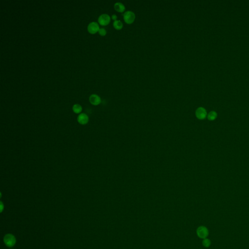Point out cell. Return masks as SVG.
Masks as SVG:
<instances>
[{"label":"cell","mask_w":249,"mask_h":249,"mask_svg":"<svg viewBox=\"0 0 249 249\" xmlns=\"http://www.w3.org/2000/svg\"><path fill=\"white\" fill-rule=\"evenodd\" d=\"M136 18L135 13L132 11L124 12L123 14V19L125 23L128 24H132L134 22Z\"/></svg>","instance_id":"obj_1"},{"label":"cell","mask_w":249,"mask_h":249,"mask_svg":"<svg viewBox=\"0 0 249 249\" xmlns=\"http://www.w3.org/2000/svg\"><path fill=\"white\" fill-rule=\"evenodd\" d=\"M196 234L199 238L204 239L207 238L209 235V230L206 227L200 226L196 229Z\"/></svg>","instance_id":"obj_2"},{"label":"cell","mask_w":249,"mask_h":249,"mask_svg":"<svg viewBox=\"0 0 249 249\" xmlns=\"http://www.w3.org/2000/svg\"><path fill=\"white\" fill-rule=\"evenodd\" d=\"M4 241L5 245L8 247H12L15 245L16 242V239L15 237L13 234H8L4 236Z\"/></svg>","instance_id":"obj_3"},{"label":"cell","mask_w":249,"mask_h":249,"mask_svg":"<svg viewBox=\"0 0 249 249\" xmlns=\"http://www.w3.org/2000/svg\"><path fill=\"white\" fill-rule=\"evenodd\" d=\"M111 21V18L107 14H103L99 16L98 18V22L102 26H106L109 24Z\"/></svg>","instance_id":"obj_4"},{"label":"cell","mask_w":249,"mask_h":249,"mask_svg":"<svg viewBox=\"0 0 249 249\" xmlns=\"http://www.w3.org/2000/svg\"><path fill=\"white\" fill-rule=\"evenodd\" d=\"M99 25L98 23L95 22H93L90 23L87 29L88 32L91 34H94L97 33L99 30Z\"/></svg>","instance_id":"obj_5"},{"label":"cell","mask_w":249,"mask_h":249,"mask_svg":"<svg viewBox=\"0 0 249 249\" xmlns=\"http://www.w3.org/2000/svg\"><path fill=\"white\" fill-rule=\"evenodd\" d=\"M195 114L198 119L200 120H203L206 117L207 112L203 107H199L196 109Z\"/></svg>","instance_id":"obj_6"},{"label":"cell","mask_w":249,"mask_h":249,"mask_svg":"<svg viewBox=\"0 0 249 249\" xmlns=\"http://www.w3.org/2000/svg\"><path fill=\"white\" fill-rule=\"evenodd\" d=\"M89 101L91 104L94 106H97L101 102V99L97 94H91L89 97Z\"/></svg>","instance_id":"obj_7"},{"label":"cell","mask_w":249,"mask_h":249,"mask_svg":"<svg viewBox=\"0 0 249 249\" xmlns=\"http://www.w3.org/2000/svg\"><path fill=\"white\" fill-rule=\"evenodd\" d=\"M89 117L86 113H80L77 117V121L80 124L84 125L89 122Z\"/></svg>","instance_id":"obj_8"},{"label":"cell","mask_w":249,"mask_h":249,"mask_svg":"<svg viewBox=\"0 0 249 249\" xmlns=\"http://www.w3.org/2000/svg\"><path fill=\"white\" fill-rule=\"evenodd\" d=\"M114 8L115 11L119 13H123L126 10L124 4L120 2H117L114 4Z\"/></svg>","instance_id":"obj_9"},{"label":"cell","mask_w":249,"mask_h":249,"mask_svg":"<svg viewBox=\"0 0 249 249\" xmlns=\"http://www.w3.org/2000/svg\"><path fill=\"white\" fill-rule=\"evenodd\" d=\"M113 27L116 30H120L123 27V23L120 20H116L114 21L113 23Z\"/></svg>","instance_id":"obj_10"},{"label":"cell","mask_w":249,"mask_h":249,"mask_svg":"<svg viewBox=\"0 0 249 249\" xmlns=\"http://www.w3.org/2000/svg\"><path fill=\"white\" fill-rule=\"evenodd\" d=\"M73 110L75 113L79 114L82 110V108L80 105L78 104H76L73 106Z\"/></svg>","instance_id":"obj_11"},{"label":"cell","mask_w":249,"mask_h":249,"mask_svg":"<svg viewBox=\"0 0 249 249\" xmlns=\"http://www.w3.org/2000/svg\"><path fill=\"white\" fill-rule=\"evenodd\" d=\"M217 117V113L215 111H211L207 115L208 119L210 121H213L215 120Z\"/></svg>","instance_id":"obj_12"},{"label":"cell","mask_w":249,"mask_h":249,"mask_svg":"<svg viewBox=\"0 0 249 249\" xmlns=\"http://www.w3.org/2000/svg\"><path fill=\"white\" fill-rule=\"evenodd\" d=\"M202 243V245L204 246V247L209 248L211 246V241L209 239L206 238L204 239Z\"/></svg>","instance_id":"obj_13"},{"label":"cell","mask_w":249,"mask_h":249,"mask_svg":"<svg viewBox=\"0 0 249 249\" xmlns=\"http://www.w3.org/2000/svg\"><path fill=\"white\" fill-rule=\"evenodd\" d=\"M98 33L101 36H105L107 34V31L104 28H101L98 31Z\"/></svg>","instance_id":"obj_14"},{"label":"cell","mask_w":249,"mask_h":249,"mask_svg":"<svg viewBox=\"0 0 249 249\" xmlns=\"http://www.w3.org/2000/svg\"><path fill=\"white\" fill-rule=\"evenodd\" d=\"M112 19L114 21H115L117 20V16H116V15L115 14H113V15L112 16Z\"/></svg>","instance_id":"obj_15"},{"label":"cell","mask_w":249,"mask_h":249,"mask_svg":"<svg viewBox=\"0 0 249 249\" xmlns=\"http://www.w3.org/2000/svg\"><path fill=\"white\" fill-rule=\"evenodd\" d=\"M4 208V205L3 202L1 201V212H2Z\"/></svg>","instance_id":"obj_16"}]
</instances>
